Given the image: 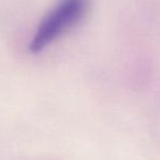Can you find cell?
I'll return each instance as SVG.
<instances>
[{
  "mask_svg": "<svg viewBox=\"0 0 160 160\" xmlns=\"http://www.w3.org/2000/svg\"><path fill=\"white\" fill-rule=\"evenodd\" d=\"M90 0H59L38 24L30 42V51L40 53L80 22L86 16Z\"/></svg>",
  "mask_w": 160,
  "mask_h": 160,
  "instance_id": "obj_1",
  "label": "cell"
}]
</instances>
